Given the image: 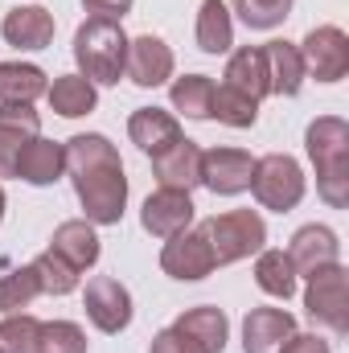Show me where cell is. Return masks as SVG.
<instances>
[{
  "label": "cell",
  "mask_w": 349,
  "mask_h": 353,
  "mask_svg": "<svg viewBox=\"0 0 349 353\" xmlns=\"http://www.w3.org/2000/svg\"><path fill=\"white\" fill-rule=\"evenodd\" d=\"M66 173L74 181L79 205L90 226H119L123 205H128V176L115 144L99 132L70 136L66 144Z\"/></svg>",
  "instance_id": "cell-1"
},
{
  "label": "cell",
  "mask_w": 349,
  "mask_h": 353,
  "mask_svg": "<svg viewBox=\"0 0 349 353\" xmlns=\"http://www.w3.org/2000/svg\"><path fill=\"white\" fill-rule=\"evenodd\" d=\"M308 161L317 165V193L325 205H349V123L337 115H321L304 132Z\"/></svg>",
  "instance_id": "cell-2"
},
{
  "label": "cell",
  "mask_w": 349,
  "mask_h": 353,
  "mask_svg": "<svg viewBox=\"0 0 349 353\" xmlns=\"http://www.w3.org/2000/svg\"><path fill=\"white\" fill-rule=\"evenodd\" d=\"M74 62H79L83 79L115 87L123 79V62H128V33L119 29V21H103V17L83 21L74 33Z\"/></svg>",
  "instance_id": "cell-3"
},
{
  "label": "cell",
  "mask_w": 349,
  "mask_h": 353,
  "mask_svg": "<svg viewBox=\"0 0 349 353\" xmlns=\"http://www.w3.org/2000/svg\"><path fill=\"white\" fill-rule=\"evenodd\" d=\"M201 234L210 243V255L214 267L239 263V259H251L259 255L263 243H267V226L255 210H226V214H214L201 222Z\"/></svg>",
  "instance_id": "cell-4"
},
{
  "label": "cell",
  "mask_w": 349,
  "mask_h": 353,
  "mask_svg": "<svg viewBox=\"0 0 349 353\" xmlns=\"http://www.w3.org/2000/svg\"><path fill=\"white\" fill-rule=\"evenodd\" d=\"M251 193L263 210H275V214H288L300 205L304 197V169L300 161H292L288 152H267L255 161V173H251Z\"/></svg>",
  "instance_id": "cell-5"
},
{
  "label": "cell",
  "mask_w": 349,
  "mask_h": 353,
  "mask_svg": "<svg viewBox=\"0 0 349 353\" xmlns=\"http://www.w3.org/2000/svg\"><path fill=\"white\" fill-rule=\"evenodd\" d=\"M304 308L317 325H325L329 333H349V271L341 263H329L308 275L304 288Z\"/></svg>",
  "instance_id": "cell-6"
},
{
  "label": "cell",
  "mask_w": 349,
  "mask_h": 353,
  "mask_svg": "<svg viewBox=\"0 0 349 353\" xmlns=\"http://www.w3.org/2000/svg\"><path fill=\"white\" fill-rule=\"evenodd\" d=\"M304 58V70L317 83H341L349 74V37L337 25H317L308 29V37L296 46Z\"/></svg>",
  "instance_id": "cell-7"
},
{
  "label": "cell",
  "mask_w": 349,
  "mask_h": 353,
  "mask_svg": "<svg viewBox=\"0 0 349 353\" xmlns=\"http://www.w3.org/2000/svg\"><path fill=\"white\" fill-rule=\"evenodd\" d=\"M83 308H87L90 325L99 333H123L132 325V292L119 279H111V275H94L90 279Z\"/></svg>",
  "instance_id": "cell-8"
},
{
  "label": "cell",
  "mask_w": 349,
  "mask_h": 353,
  "mask_svg": "<svg viewBox=\"0 0 349 353\" xmlns=\"http://www.w3.org/2000/svg\"><path fill=\"white\" fill-rule=\"evenodd\" d=\"M255 157L243 148H210L201 152V185L218 197H239L251 189Z\"/></svg>",
  "instance_id": "cell-9"
},
{
  "label": "cell",
  "mask_w": 349,
  "mask_h": 353,
  "mask_svg": "<svg viewBox=\"0 0 349 353\" xmlns=\"http://www.w3.org/2000/svg\"><path fill=\"white\" fill-rule=\"evenodd\" d=\"M161 267L169 279H181V283H193V279H206L214 271V255H210V243L197 230H181L173 239H165V251H161Z\"/></svg>",
  "instance_id": "cell-10"
},
{
  "label": "cell",
  "mask_w": 349,
  "mask_h": 353,
  "mask_svg": "<svg viewBox=\"0 0 349 353\" xmlns=\"http://www.w3.org/2000/svg\"><path fill=\"white\" fill-rule=\"evenodd\" d=\"M140 226L152 234V239H173L181 230L193 226V197L185 189H157L144 197V210H140Z\"/></svg>",
  "instance_id": "cell-11"
},
{
  "label": "cell",
  "mask_w": 349,
  "mask_h": 353,
  "mask_svg": "<svg viewBox=\"0 0 349 353\" xmlns=\"http://www.w3.org/2000/svg\"><path fill=\"white\" fill-rule=\"evenodd\" d=\"M123 74L136 83V87H165L173 79V50L152 37V33H140L128 41V62H123Z\"/></svg>",
  "instance_id": "cell-12"
},
{
  "label": "cell",
  "mask_w": 349,
  "mask_h": 353,
  "mask_svg": "<svg viewBox=\"0 0 349 353\" xmlns=\"http://www.w3.org/2000/svg\"><path fill=\"white\" fill-rule=\"evenodd\" d=\"M41 136V115L29 103H0V176H12L21 148Z\"/></svg>",
  "instance_id": "cell-13"
},
{
  "label": "cell",
  "mask_w": 349,
  "mask_h": 353,
  "mask_svg": "<svg viewBox=\"0 0 349 353\" xmlns=\"http://www.w3.org/2000/svg\"><path fill=\"white\" fill-rule=\"evenodd\" d=\"M0 37L12 50H46L54 41V12L41 4H17L0 21Z\"/></svg>",
  "instance_id": "cell-14"
},
{
  "label": "cell",
  "mask_w": 349,
  "mask_h": 353,
  "mask_svg": "<svg viewBox=\"0 0 349 353\" xmlns=\"http://www.w3.org/2000/svg\"><path fill=\"white\" fill-rule=\"evenodd\" d=\"M173 329L197 353H222L226 350V337H230V321H226V312L214 308V304H197V308L181 312Z\"/></svg>",
  "instance_id": "cell-15"
},
{
  "label": "cell",
  "mask_w": 349,
  "mask_h": 353,
  "mask_svg": "<svg viewBox=\"0 0 349 353\" xmlns=\"http://www.w3.org/2000/svg\"><path fill=\"white\" fill-rule=\"evenodd\" d=\"M296 333L292 312L283 308H251L243 321V353H279Z\"/></svg>",
  "instance_id": "cell-16"
},
{
  "label": "cell",
  "mask_w": 349,
  "mask_h": 353,
  "mask_svg": "<svg viewBox=\"0 0 349 353\" xmlns=\"http://www.w3.org/2000/svg\"><path fill=\"white\" fill-rule=\"evenodd\" d=\"M288 259L296 267V275H312V271H321L329 263H341V243L329 226H300L292 234Z\"/></svg>",
  "instance_id": "cell-17"
},
{
  "label": "cell",
  "mask_w": 349,
  "mask_h": 353,
  "mask_svg": "<svg viewBox=\"0 0 349 353\" xmlns=\"http://www.w3.org/2000/svg\"><path fill=\"white\" fill-rule=\"evenodd\" d=\"M152 173L161 181V189H185V193L197 189L201 185V148L181 136L177 144L152 157Z\"/></svg>",
  "instance_id": "cell-18"
},
{
  "label": "cell",
  "mask_w": 349,
  "mask_h": 353,
  "mask_svg": "<svg viewBox=\"0 0 349 353\" xmlns=\"http://www.w3.org/2000/svg\"><path fill=\"white\" fill-rule=\"evenodd\" d=\"M62 173H66V148L54 140H41V136H33L21 148L17 169H12V176H21L25 185H54Z\"/></svg>",
  "instance_id": "cell-19"
},
{
  "label": "cell",
  "mask_w": 349,
  "mask_h": 353,
  "mask_svg": "<svg viewBox=\"0 0 349 353\" xmlns=\"http://www.w3.org/2000/svg\"><path fill=\"white\" fill-rule=\"evenodd\" d=\"M128 136H132V144H136L140 152L157 157V152H165L169 144L181 140V123H177V115L161 111V107H140V111H132V119H128Z\"/></svg>",
  "instance_id": "cell-20"
},
{
  "label": "cell",
  "mask_w": 349,
  "mask_h": 353,
  "mask_svg": "<svg viewBox=\"0 0 349 353\" xmlns=\"http://www.w3.org/2000/svg\"><path fill=\"white\" fill-rule=\"evenodd\" d=\"M263 62H267V87H271V94H283V99L300 94L308 70H304V58H300V50L292 41H267L263 46Z\"/></svg>",
  "instance_id": "cell-21"
},
{
  "label": "cell",
  "mask_w": 349,
  "mask_h": 353,
  "mask_svg": "<svg viewBox=\"0 0 349 353\" xmlns=\"http://www.w3.org/2000/svg\"><path fill=\"white\" fill-rule=\"evenodd\" d=\"M50 251L62 255L74 271H87V267L99 263V234H94V226H90L87 218H70V222H62L54 230Z\"/></svg>",
  "instance_id": "cell-22"
},
{
  "label": "cell",
  "mask_w": 349,
  "mask_h": 353,
  "mask_svg": "<svg viewBox=\"0 0 349 353\" xmlns=\"http://www.w3.org/2000/svg\"><path fill=\"white\" fill-rule=\"evenodd\" d=\"M226 87L243 90V94H247V99H255V103H259L263 94H271V87H267L263 46H243V50H235V54H230V62H226Z\"/></svg>",
  "instance_id": "cell-23"
},
{
  "label": "cell",
  "mask_w": 349,
  "mask_h": 353,
  "mask_svg": "<svg viewBox=\"0 0 349 353\" xmlns=\"http://www.w3.org/2000/svg\"><path fill=\"white\" fill-rule=\"evenodd\" d=\"M235 46V21L222 0H201L197 8V50L201 54H226Z\"/></svg>",
  "instance_id": "cell-24"
},
{
  "label": "cell",
  "mask_w": 349,
  "mask_h": 353,
  "mask_svg": "<svg viewBox=\"0 0 349 353\" xmlns=\"http://www.w3.org/2000/svg\"><path fill=\"white\" fill-rule=\"evenodd\" d=\"M50 90L46 70L33 62H0V103H29Z\"/></svg>",
  "instance_id": "cell-25"
},
{
  "label": "cell",
  "mask_w": 349,
  "mask_h": 353,
  "mask_svg": "<svg viewBox=\"0 0 349 353\" xmlns=\"http://www.w3.org/2000/svg\"><path fill=\"white\" fill-rule=\"evenodd\" d=\"M46 99H50V107H54L62 119L90 115V111H94V103H99L94 83L83 79V74H62V79H54V87L46 90Z\"/></svg>",
  "instance_id": "cell-26"
},
{
  "label": "cell",
  "mask_w": 349,
  "mask_h": 353,
  "mask_svg": "<svg viewBox=\"0 0 349 353\" xmlns=\"http://www.w3.org/2000/svg\"><path fill=\"white\" fill-rule=\"evenodd\" d=\"M210 119H218V123H226V128H255V119H259V103L255 99H247L243 90L235 87H214V99H210Z\"/></svg>",
  "instance_id": "cell-27"
},
{
  "label": "cell",
  "mask_w": 349,
  "mask_h": 353,
  "mask_svg": "<svg viewBox=\"0 0 349 353\" xmlns=\"http://www.w3.org/2000/svg\"><path fill=\"white\" fill-rule=\"evenodd\" d=\"M255 283L267 296L288 300L296 292V267H292V259L283 251H259V259H255Z\"/></svg>",
  "instance_id": "cell-28"
},
{
  "label": "cell",
  "mask_w": 349,
  "mask_h": 353,
  "mask_svg": "<svg viewBox=\"0 0 349 353\" xmlns=\"http://www.w3.org/2000/svg\"><path fill=\"white\" fill-rule=\"evenodd\" d=\"M169 99H173V111H181L185 119H210L214 83H210L206 74H185V79H177L173 83Z\"/></svg>",
  "instance_id": "cell-29"
},
{
  "label": "cell",
  "mask_w": 349,
  "mask_h": 353,
  "mask_svg": "<svg viewBox=\"0 0 349 353\" xmlns=\"http://www.w3.org/2000/svg\"><path fill=\"white\" fill-rule=\"evenodd\" d=\"M29 267H33V275H37V283H41L46 296H70L79 288V275H83V271H74L62 255H54V251H41Z\"/></svg>",
  "instance_id": "cell-30"
},
{
  "label": "cell",
  "mask_w": 349,
  "mask_h": 353,
  "mask_svg": "<svg viewBox=\"0 0 349 353\" xmlns=\"http://www.w3.org/2000/svg\"><path fill=\"white\" fill-rule=\"evenodd\" d=\"M37 296H41V283H37L33 267H17V271L0 275V316L29 308Z\"/></svg>",
  "instance_id": "cell-31"
},
{
  "label": "cell",
  "mask_w": 349,
  "mask_h": 353,
  "mask_svg": "<svg viewBox=\"0 0 349 353\" xmlns=\"http://www.w3.org/2000/svg\"><path fill=\"white\" fill-rule=\"evenodd\" d=\"M41 321L29 312H8L0 321V353H37Z\"/></svg>",
  "instance_id": "cell-32"
},
{
  "label": "cell",
  "mask_w": 349,
  "mask_h": 353,
  "mask_svg": "<svg viewBox=\"0 0 349 353\" xmlns=\"http://www.w3.org/2000/svg\"><path fill=\"white\" fill-rule=\"evenodd\" d=\"M235 12L247 29H275L292 17V0H235Z\"/></svg>",
  "instance_id": "cell-33"
},
{
  "label": "cell",
  "mask_w": 349,
  "mask_h": 353,
  "mask_svg": "<svg viewBox=\"0 0 349 353\" xmlns=\"http://www.w3.org/2000/svg\"><path fill=\"white\" fill-rule=\"evenodd\" d=\"M37 353H87V333L74 321H50L41 325Z\"/></svg>",
  "instance_id": "cell-34"
},
{
  "label": "cell",
  "mask_w": 349,
  "mask_h": 353,
  "mask_svg": "<svg viewBox=\"0 0 349 353\" xmlns=\"http://www.w3.org/2000/svg\"><path fill=\"white\" fill-rule=\"evenodd\" d=\"M132 4L136 0H83V8L90 17H103V21H123L132 12Z\"/></svg>",
  "instance_id": "cell-35"
},
{
  "label": "cell",
  "mask_w": 349,
  "mask_h": 353,
  "mask_svg": "<svg viewBox=\"0 0 349 353\" xmlns=\"http://www.w3.org/2000/svg\"><path fill=\"white\" fill-rule=\"evenodd\" d=\"M279 353H333V350H329V341L317 337V333H292L288 345H283Z\"/></svg>",
  "instance_id": "cell-36"
},
{
  "label": "cell",
  "mask_w": 349,
  "mask_h": 353,
  "mask_svg": "<svg viewBox=\"0 0 349 353\" xmlns=\"http://www.w3.org/2000/svg\"><path fill=\"white\" fill-rule=\"evenodd\" d=\"M148 353H197V350H193L177 329H165V333H157V337H152V350H148Z\"/></svg>",
  "instance_id": "cell-37"
},
{
  "label": "cell",
  "mask_w": 349,
  "mask_h": 353,
  "mask_svg": "<svg viewBox=\"0 0 349 353\" xmlns=\"http://www.w3.org/2000/svg\"><path fill=\"white\" fill-rule=\"evenodd\" d=\"M0 218H4V189H0Z\"/></svg>",
  "instance_id": "cell-38"
}]
</instances>
